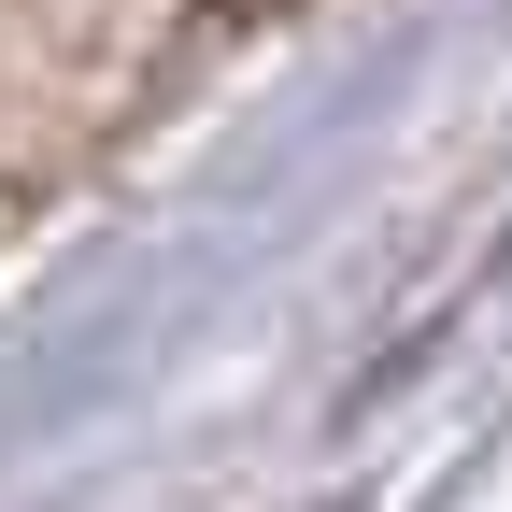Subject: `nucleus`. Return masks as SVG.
I'll return each mask as SVG.
<instances>
[{
	"instance_id": "obj_1",
	"label": "nucleus",
	"mask_w": 512,
	"mask_h": 512,
	"mask_svg": "<svg viewBox=\"0 0 512 512\" xmlns=\"http://www.w3.org/2000/svg\"><path fill=\"white\" fill-rule=\"evenodd\" d=\"M214 15H285V0H214Z\"/></svg>"
}]
</instances>
